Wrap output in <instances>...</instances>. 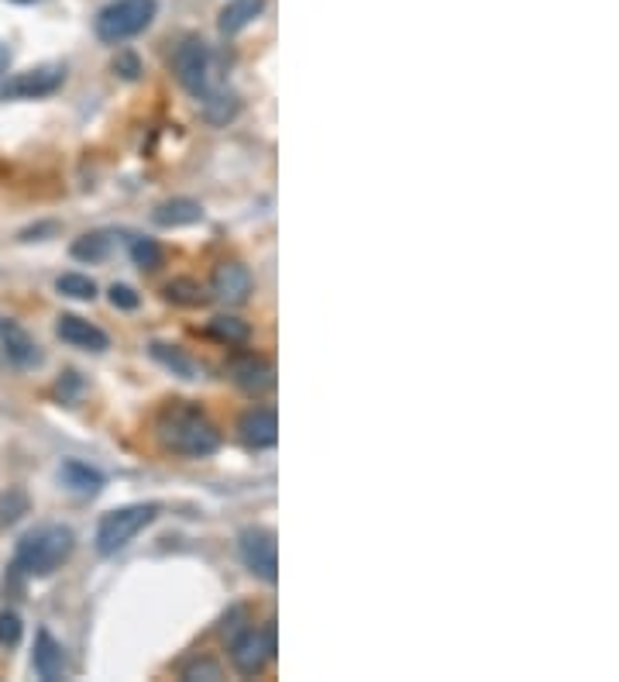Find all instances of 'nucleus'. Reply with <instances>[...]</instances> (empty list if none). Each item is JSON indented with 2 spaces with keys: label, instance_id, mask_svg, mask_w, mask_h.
<instances>
[{
  "label": "nucleus",
  "instance_id": "f257e3e1",
  "mask_svg": "<svg viewBox=\"0 0 619 682\" xmlns=\"http://www.w3.org/2000/svg\"><path fill=\"white\" fill-rule=\"evenodd\" d=\"M155 438L166 452L183 458H207L220 448L217 424L190 400H172L162 407V414L155 417Z\"/></svg>",
  "mask_w": 619,
  "mask_h": 682
},
{
  "label": "nucleus",
  "instance_id": "f03ea898",
  "mask_svg": "<svg viewBox=\"0 0 619 682\" xmlns=\"http://www.w3.org/2000/svg\"><path fill=\"white\" fill-rule=\"evenodd\" d=\"M76 552V531L70 524H41L32 535L21 538L14 552V569L32 579H46L59 572Z\"/></svg>",
  "mask_w": 619,
  "mask_h": 682
},
{
  "label": "nucleus",
  "instance_id": "7ed1b4c3",
  "mask_svg": "<svg viewBox=\"0 0 619 682\" xmlns=\"http://www.w3.org/2000/svg\"><path fill=\"white\" fill-rule=\"evenodd\" d=\"M155 14H159V0H110L94 17V35L104 46H121V41L142 35Z\"/></svg>",
  "mask_w": 619,
  "mask_h": 682
},
{
  "label": "nucleus",
  "instance_id": "20e7f679",
  "mask_svg": "<svg viewBox=\"0 0 619 682\" xmlns=\"http://www.w3.org/2000/svg\"><path fill=\"white\" fill-rule=\"evenodd\" d=\"M159 514H162L159 503H131V507H118V511L104 514L100 524H97V535H94L97 552L104 559L124 552V548L135 541L148 524H155Z\"/></svg>",
  "mask_w": 619,
  "mask_h": 682
},
{
  "label": "nucleus",
  "instance_id": "39448f33",
  "mask_svg": "<svg viewBox=\"0 0 619 682\" xmlns=\"http://www.w3.org/2000/svg\"><path fill=\"white\" fill-rule=\"evenodd\" d=\"M169 65H172V73H175V80H180L183 91H186V94H193L196 100H201V97L210 91V76H214V52H210V46H207L204 38H196V35L183 38L180 46H175V52H172Z\"/></svg>",
  "mask_w": 619,
  "mask_h": 682
},
{
  "label": "nucleus",
  "instance_id": "423d86ee",
  "mask_svg": "<svg viewBox=\"0 0 619 682\" xmlns=\"http://www.w3.org/2000/svg\"><path fill=\"white\" fill-rule=\"evenodd\" d=\"M228 642H231V666L241 675H258L276 658V621H269L262 631L252 624L241 627Z\"/></svg>",
  "mask_w": 619,
  "mask_h": 682
},
{
  "label": "nucleus",
  "instance_id": "0eeeda50",
  "mask_svg": "<svg viewBox=\"0 0 619 682\" xmlns=\"http://www.w3.org/2000/svg\"><path fill=\"white\" fill-rule=\"evenodd\" d=\"M238 552L245 569L262 583L279 579V541L272 531H265V527H245V531L238 535Z\"/></svg>",
  "mask_w": 619,
  "mask_h": 682
},
{
  "label": "nucleus",
  "instance_id": "6e6552de",
  "mask_svg": "<svg viewBox=\"0 0 619 682\" xmlns=\"http://www.w3.org/2000/svg\"><path fill=\"white\" fill-rule=\"evenodd\" d=\"M62 83H65L62 65L59 62H46V65H35V70L14 73L8 83H0V97H4V100H41V97L59 94Z\"/></svg>",
  "mask_w": 619,
  "mask_h": 682
},
{
  "label": "nucleus",
  "instance_id": "1a4fd4ad",
  "mask_svg": "<svg viewBox=\"0 0 619 682\" xmlns=\"http://www.w3.org/2000/svg\"><path fill=\"white\" fill-rule=\"evenodd\" d=\"M255 290V283H252V273L248 266H241V262H217L214 273H210V297L220 300V303H228V307H241V303H248Z\"/></svg>",
  "mask_w": 619,
  "mask_h": 682
},
{
  "label": "nucleus",
  "instance_id": "9d476101",
  "mask_svg": "<svg viewBox=\"0 0 619 682\" xmlns=\"http://www.w3.org/2000/svg\"><path fill=\"white\" fill-rule=\"evenodd\" d=\"M0 345H4L8 362H14L17 369H38L41 362H46L41 345L11 318H0Z\"/></svg>",
  "mask_w": 619,
  "mask_h": 682
},
{
  "label": "nucleus",
  "instance_id": "9b49d317",
  "mask_svg": "<svg viewBox=\"0 0 619 682\" xmlns=\"http://www.w3.org/2000/svg\"><path fill=\"white\" fill-rule=\"evenodd\" d=\"M238 434L245 448L252 452H265V448H276L279 442V417L272 407H252L248 414H241L238 421Z\"/></svg>",
  "mask_w": 619,
  "mask_h": 682
},
{
  "label": "nucleus",
  "instance_id": "f8f14e48",
  "mask_svg": "<svg viewBox=\"0 0 619 682\" xmlns=\"http://www.w3.org/2000/svg\"><path fill=\"white\" fill-rule=\"evenodd\" d=\"M56 335L62 345L70 348H80V351H107L110 348V338L104 327L90 324L80 314H59L56 318Z\"/></svg>",
  "mask_w": 619,
  "mask_h": 682
},
{
  "label": "nucleus",
  "instance_id": "ddd939ff",
  "mask_svg": "<svg viewBox=\"0 0 619 682\" xmlns=\"http://www.w3.org/2000/svg\"><path fill=\"white\" fill-rule=\"evenodd\" d=\"M32 666H35V675L46 679V682H59V679L70 675V666H65V651H62V645L56 642L49 631H38Z\"/></svg>",
  "mask_w": 619,
  "mask_h": 682
},
{
  "label": "nucleus",
  "instance_id": "4468645a",
  "mask_svg": "<svg viewBox=\"0 0 619 682\" xmlns=\"http://www.w3.org/2000/svg\"><path fill=\"white\" fill-rule=\"evenodd\" d=\"M231 380L245 393H252V397H258V393H269L276 386V369L258 356H245L231 362Z\"/></svg>",
  "mask_w": 619,
  "mask_h": 682
},
{
  "label": "nucleus",
  "instance_id": "2eb2a0df",
  "mask_svg": "<svg viewBox=\"0 0 619 682\" xmlns=\"http://www.w3.org/2000/svg\"><path fill=\"white\" fill-rule=\"evenodd\" d=\"M151 222L159 228H190L204 222V207L193 196H172V201L151 211Z\"/></svg>",
  "mask_w": 619,
  "mask_h": 682
},
{
  "label": "nucleus",
  "instance_id": "dca6fc26",
  "mask_svg": "<svg viewBox=\"0 0 619 682\" xmlns=\"http://www.w3.org/2000/svg\"><path fill=\"white\" fill-rule=\"evenodd\" d=\"M59 482L80 496H97L104 490V472L86 466V462H80V458H65L59 466Z\"/></svg>",
  "mask_w": 619,
  "mask_h": 682
},
{
  "label": "nucleus",
  "instance_id": "f3484780",
  "mask_svg": "<svg viewBox=\"0 0 619 682\" xmlns=\"http://www.w3.org/2000/svg\"><path fill=\"white\" fill-rule=\"evenodd\" d=\"M262 11H265V0H228L224 11H220V17H217V32L224 38L245 32Z\"/></svg>",
  "mask_w": 619,
  "mask_h": 682
},
{
  "label": "nucleus",
  "instance_id": "a211bd4d",
  "mask_svg": "<svg viewBox=\"0 0 619 682\" xmlns=\"http://www.w3.org/2000/svg\"><path fill=\"white\" fill-rule=\"evenodd\" d=\"M148 351H151V359H155V362L166 366V369L172 372V376H183V380H196V376H201V369H196V362L186 356V351H183L180 345L151 342Z\"/></svg>",
  "mask_w": 619,
  "mask_h": 682
},
{
  "label": "nucleus",
  "instance_id": "6ab92c4d",
  "mask_svg": "<svg viewBox=\"0 0 619 682\" xmlns=\"http://www.w3.org/2000/svg\"><path fill=\"white\" fill-rule=\"evenodd\" d=\"M201 100H204V121L214 124V128L234 121L238 111H241V100L234 94H228V91H207Z\"/></svg>",
  "mask_w": 619,
  "mask_h": 682
},
{
  "label": "nucleus",
  "instance_id": "aec40b11",
  "mask_svg": "<svg viewBox=\"0 0 619 682\" xmlns=\"http://www.w3.org/2000/svg\"><path fill=\"white\" fill-rule=\"evenodd\" d=\"M110 249H114V231H90L73 241V259L80 262H104L110 255Z\"/></svg>",
  "mask_w": 619,
  "mask_h": 682
},
{
  "label": "nucleus",
  "instance_id": "412c9836",
  "mask_svg": "<svg viewBox=\"0 0 619 682\" xmlns=\"http://www.w3.org/2000/svg\"><path fill=\"white\" fill-rule=\"evenodd\" d=\"M166 300L180 303V307H204V303L210 300V294H207L204 286L196 283V279H190V276H180V279L166 283Z\"/></svg>",
  "mask_w": 619,
  "mask_h": 682
},
{
  "label": "nucleus",
  "instance_id": "4be33fe9",
  "mask_svg": "<svg viewBox=\"0 0 619 682\" xmlns=\"http://www.w3.org/2000/svg\"><path fill=\"white\" fill-rule=\"evenodd\" d=\"M207 332H210V338L224 342V345H245L252 338V327L241 318H214Z\"/></svg>",
  "mask_w": 619,
  "mask_h": 682
},
{
  "label": "nucleus",
  "instance_id": "5701e85b",
  "mask_svg": "<svg viewBox=\"0 0 619 682\" xmlns=\"http://www.w3.org/2000/svg\"><path fill=\"white\" fill-rule=\"evenodd\" d=\"M131 262H135L138 270H148V273H155L162 266V259H166V252H162V246L155 238H131Z\"/></svg>",
  "mask_w": 619,
  "mask_h": 682
},
{
  "label": "nucleus",
  "instance_id": "b1692460",
  "mask_svg": "<svg viewBox=\"0 0 619 682\" xmlns=\"http://www.w3.org/2000/svg\"><path fill=\"white\" fill-rule=\"evenodd\" d=\"M56 290L62 297H70V300H94L97 297V283L90 276H83V273H65L56 279Z\"/></svg>",
  "mask_w": 619,
  "mask_h": 682
},
{
  "label": "nucleus",
  "instance_id": "393cba45",
  "mask_svg": "<svg viewBox=\"0 0 619 682\" xmlns=\"http://www.w3.org/2000/svg\"><path fill=\"white\" fill-rule=\"evenodd\" d=\"M180 679H186V682H201V679L217 682V679H224V669H220V662H214V658L201 655V658H193V662L183 666Z\"/></svg>",
  "mask_w": 619,
  "mask_h": 682
},
{
  "label": "nucleus",
  "instance_id": "a878e982",
  "mask_svg": "<svg viewBox=\"0 0 619 682\" xmlns=\"http://www.w3.org/2000/svg\"><path fill=\"white\" fill-rule=\"evenodd\" d=\"M25 637V624L14 610H0V648H17Z\"/></svg>",
  "mask_w": 619,
  "mask_h": 682
},
{
  "label": "nucleus",
  "instance_id": "bb28decb",
  "mask_svg": "<svg viewBox=\"0 0 619 682\" xmlns=\"http://www.w3.org/2000/svg\"><path fill=\"white\" fill-rule=\"evenodd\" d=\"M21 514H28V496L21 490H11L8 496H0V524H14Z\"/></svg>",
  "mask_w": 619,
  "mask_h": 682
},
{
  "label": "nucleus",
  "instance_id": "cd10ccee",
  "mask_svg": "<svg viewBox=\"0 0 619 682\" xmlns=\"http://www.w3.org/2000/svg\"><path fill=\"white\" fill-rule=\"evenodd\" d=\"M138 303H142V297L131 290L128 283H114V286H110V307H118V311H135Z\"/></svg>",
  "mask_w": 619,
  "mask_h": 682
},
{
  "label": "nucleus",
  "instance_id": "c85d7f7f",
  "mask_svg": "<svg viewBox=\"0 0 619 682\" xmlns=\"http://www.w3.org/2000/svg\"><path fill=\"white\" fill-rule=\"evenodd\" d=\"M114 73L121 76V80H138L142 76V59L135 56V52H118V59H114Z\"/></svg>",
  "mask_w": 619,
  "mask_h": 682
},
{
  "label": "nucleus",
  "instance_id": "c756f323",
  "mask_svg": "<svg viewBox=\"0 0 619 682\" xmlns=\"http://www.w3.org/2000/svg\"><path fill=\"white\" fill-rule=\"evenodd\" d=\"M8 65H11V52H8V46H0V80H4Z\"/></svg>",
  "mask_w": 619,
  "mask_h": 682
},
{
  "label": "nucleus",
  "instance_id": "7c9ffc66",
  "mask_svg": "<svg viewBox=\"0 0 619 682\" xmlns=\"http://www.w3.org/2000/svg\"><path fill=\"white\" fill-rule=\"evenodd\" d=\"M14 4H38V0H14Z\"/></svg>",
  "mask_w": 619,
  "mask_h": 682
}]
</instances>
